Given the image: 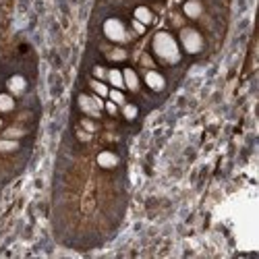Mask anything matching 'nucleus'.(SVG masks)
<instances>
[{
    "label": "nucleus",
    "instance_id": "1",
    "mask_svg": "<svg viewBox=\"0 0 259 259\" xmlns=\"http://www.w3.org/2000/svg\"><path fill=\"white\" fill-rule=\"evenodd\" d=\"M151 50L158 60L166 65H176L180 63V48L178 42L174 40V36L168 31H158L151 40Z\"/></svg>",
    "mask_w": 259,
    "mask_h": 259
},
{
    "label": "nucleus",
    "instance_id": "2",
    "mask_svg": "<svg viewBox=\"0 0 259 259\" xmlns=\"http://www.w3.org/2000/svg\"><path fill=\"white\" fill-rule=\"evenodd\" d=\"M104 36L110 42H114V44H125V42H129V31L125 27V23L116 19V17L104 21Z\"/></svg>",
    "mask_w": 259,
    "mask_h": 259
},
{
    "label": "nucleus",
    "instance_id": "3",
    "mask_svg": "<svg viewBox=\"0 0 259 259\" xmlns=\"http://www.w3.org/2000/svg\"><path fill=\"white\" fill-rule=\"evenodd\" d=\"M180 46L185 48L187 54H199L203 50V38L201 33L193 27H183L180 29Z\"/></svg>",
    "mask_w": 259,
    "mask_h": 259
},
{
    "label": "nucleus",
    "instance_id": "4",
    "mask_svg": "<svg viewBox=\"0 0 259 259\" xmlns=\"http://www.w3.org/2000/svg\"><path fill=\"white\" fill-rule=\"evenodd\" d=\"M6 89L11 96H23L25 89H27V79L23 75H13L6 79Z\"/></svg>",
    "mask_w": 259,
    "mask_h": 259
},
{
    "label": "nucleus",
    "instance_id": "5",
    "mask_svg": "<svg viewBox=\"0 0 259 259\" xmlns=\"http://www.w3.org/2000/svg\"><path fill=\"white\" fill-rule=\"evenodd\" d=\"M143 79H145V83H148V87L153 89V91H164V89H166V79H164V75L160 71H153V68H151V71L145 73Z\"/></svg>",
    "mask_w": 259,
    "mask_h": 259
},
{
    "label": "nucleus",
    "instance_id": "6",
    "mask_svg": "<svg viewBox=\"0 0 259 259\" xmlns=\"http://www.w3.org/2000/svg\"><path fill=\"white\" fill-rule=\"evenodd\" d=\"M79 108L85 112L87 116H93V118H100V108L96 106V102H93V98H89V96H85V93H81L79 96Z\"/></svg>",
    "mask_w": 259,
    "mask_h": 259
},
{
    "label": "nucleus",
    "instance_id": "7",
    "mask_svg": "<svg viewBox=\"0 0 259 259\" xmlns=\"http://www.w3.org/2000/svg\"><path fill=\"white\" fill-rule=\"evenodd\" d=\"M118 155L114 151H100L98 153V166L104 168V170H112L118 166Z\"/></svg>",
    "mask_w": 259,
    "mask_h": 259
},
{
    "label": "nucleus",
    "instance_id": "8",
    "mask_svg": "<svg viewBox=\"0 0 259 259\" xmlns=\"http://www.w3.org/2000/svg\"><path fill=\"white\" fill-rule=\"evenodd\" d=\"M183 13L189 17V19H199V17L203 15V4L199 2V0H187V2L183 4Z\"/></svg>",
    "mask_w": 259,
    "mask_h": 259
},
{
    "label": "nucleus",
    "instance_id": "9",
    "mask_svg": "<svg viewBox=\"0 0 259 259\" xmlns=\"http://www.w3.org/2000/svg\"><path fill=\"white\" fill-rule=\"evenodd\" d=\"M123 81H125L127 89H131V91L139 89V77H137V73L133 71V68H125V71H123Z\"/></svg>",
    "mask_w": 259,
    "mask_h": 259
},
{
    "label": "nucleus",
    "instance_id": "10",
    "mask_svg": "<svg viewBox=\"0 0 259 259\" xmlns=\"http://www.w3.org/2000/svg\"><path fill=\"white\" fill-rule=\"evenodd\" d=\"M135 21H139V23H143L145 25V27H148V25L153 21V13L150 11V8L148 6H137L135 8Z\"/></svg>",
    "mask_w": 259,
    "mask_h": 259
},
{
    "label": "nucleus",
    "instance_id": "11",
    "mask_svg": "<svg viewBox=\"0 0 259 259\" xmlns=\"http://www.w3.org/2000/svg\"><path fill=\"white\" fill-rule=\"evenodd\" d=\"M106 79L114 85L116 89H120V87H125V81H123V71H118V68H112V71H108V75H106Z\"/></svg>",
    "mask_w": 259,
    "mask_h": 259
},
{
    "label": "nucleus",
    "instance_id": "12",
    "mask_svg": "<svg viewBox=\"0 0 259 259\" xmlns=\"http://www.w3.org/2000/svg\"><path fill=\"white\" fill-rule=\"evenodd\" d=\"M17 150H19V141L17 139H11V137L0 139V151L2 153H11V151H17Z\"/></svg>",
    "mask_w": 259,
    "mask_h": 259
},
{
    "label": "nucleus",
    "instance_id": "13",
    "mask_svg": "<svg viewBox=\"0 0 259 259\" xmlns=\"http://www.w3.org/2000/svg\"><path fill=\"white\" fill-rule=\"evenodd\" d=\"M15 110V98L11 93H0V112H13Z\"/></svg>",
    "mask_w": 259,
    "mask_h": 259
},
{
    "label": "nucleus",
    "instance_id": "14",
    "mask_svg": "<svg viewBox=\"0 0 259 259\" xmlns=\"http://www.w3.org/2000/svg\"><path fill=\"white\" fill-rule=\"evenodd\" d=\"M89 85H91V89L96 91V96H100V98H108V91H110V89H108V85H106V83H102L100 79H91Z\"/></svg>",
    "mask_w": 259,
    "mask_h": 259
},
{
    "label": "nucleus",
    "instance_id": "15",
    "mask_svg": "<svg viewBox=\"0 0 259 259\" xmlns=\"http://www.w3.org/2000/svg\"><path fill=\"white\" fill-rule=\"evenodd\" d=\"M123 116L127 118V120H135L137 116H139V108L135 106V104H123Z\"/></svg>",
    "mask_w": 259,
    "mask_h": 259
},
{
    "label": "nucleus",
    "instance_id": "16",
    "mask_svg": "<svg viewBox=\"0 0 259 259\" xmlns=\"http://www.w3.org/2000/svg\"><path fill=\"white\" fill-rule=\"evenodd\" d=\"M108 98L114 102L116 106H123V104L127 102V100H125V93L120 91V89H110V91H108Z\"/></svg>",
    "mask_w": 259,
    "mask_h": 259
},
{
    "label": "nucleus",
    "instance_id": "17",
    "mask_svg": "<svg viewBox=\"0 0 259 259\" xmlns=\"http://www.w3.org/2000/svg\"><path fill=\"white\" fill-rule=\"evenodd\" d=\"M110 60H114V63H118V60H125L127 58V52L123 48H116V50H112L110 54H108Z\"/></svg>",
    "mask_w": 259,
    "mask_h": 259
},
{
    "label": "nucleus",
    "instance_id": "18",
    "mask_svg": "<svg viewBox=\"0 0 259 259\" xmlns=\"http://www.w3.org/2000/svg\"><path fill=\"white\" fill-rule=\"evenodd\" d=\"M104 108H106V112H108V114H110V116H114V114H116V112H118V106H116V104H114V102H112V100H108L106 104H104Z\"/></svg>",
    "mask_w": 259,
    "mask_h": 259
},
{
    "label": "nucleus",
    "instance_id": "19",
    "mask_svg": "<svg viewBox=\"0 0 259 259\" xmlns=\"http://www.w3.org/2000/svg\"><path fill=\"white\" fill-rule=\"evenodd\" d=\"M93 75L98 77V79H106V75H108V71L104 66H93Z\"/></svg>",
    "mask_w": 259,
    "mask_h": 259
},
{
    "label": "nucleus",
    "instance_id": "20",
    "mask_svg": "<svg viewBox=\"0 0 259 259\" xmlns=\"http://www.w3.org/2000/svg\"><path fill=\"white\" fill-rule=\"evenodd\" d=\"M19 135H23L21 129H8V131L4 133V137H11V139H15V137H19Z\"/></svg>",
    "mask_w": 259,
    "mask_h": 259
},
{
    "label": "nucleus",
    "instance_id": "21",
    "mask_svg": "<svg viewBox=\"0 0 259 259\" xmlns=\"http://www.w3.org/2000/svg\"><path fill=\"white\" fill-rule=\"evenodd\" d=\"M81 125H83V129H85V131H89V133H93V131H96V129H98L96 125L91 123V120H83Z\"/></svg>",
    "mask_w": 259,
    "mask_h": 259
},
{
    "label": "nucleus",
    "instance_id": "22",
    "mask_svg": "<svg viewBox=\"0 0 259 259\" xmlns=\"http://www.w3.org/2000/svg\"><path fill=\"white\" fill-rule=\"evenodd\" d=\"M133 29H135V33H145V25L143 23H139V21H133Z\"/></svg>",
    "mask_w": 259,
    "mask_h": 259
},
{
    "label": "nucleus",
    "instance_id": "23",
    "mask_svg": "<svg viewBox=\"0 0 259 259\" xmlns=\"http://www.w3.org/2000/svg\"><path fill=\"white\" fill-rule=\"evenodd\" d=\"M0 129H2V118H0Z\"/></svg>",
    "mask_w": 259,
    "mask_h": 259
}]
</instances>
